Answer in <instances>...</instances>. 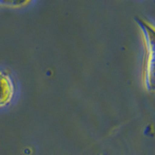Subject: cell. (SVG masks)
<instances>
[{"label":"cell","instance_id":"obj_1","mask_svg":"<svg viewBox=\"0 0 155 155\" xmlns=\"http://www.w3.org/2000/svg\"><path fill=\"white\" fill-rule=\"evenodd\" d=\"M147 45L144 67V85L148 92H155V27L140 18H135Z\"/></svg>","mask_w":155,"mask_h":155},{"label":"cell","instance_id":"obj_2","mask_svg":"<svg viewBox=\"0 0 155 155\" xmlns=\"http://www.w3.org/2000/svg\"><path fill=\"white\" fill-rule=\"evenodd\" d=\"M14 95V85L10 77L0 72V107L8 104Z\"/></svg>","mask_w":155,"mask_h":155},{"label":"cell","instance_id":"obj_3","mask_svg":"<svg viewBox=\"0 0 155 155\" xmlns=\"http://www.w3.org/2000/svg\"><path fill=\"white\" fill-rule=\"evenodd\" d=\"M28 2L27 1H22V2H19V1H13V2H0L1 5H9V6H22V5H25L27 4Z\"/></svg>","mask_w":155,"mask_h":155}]
</instances>
